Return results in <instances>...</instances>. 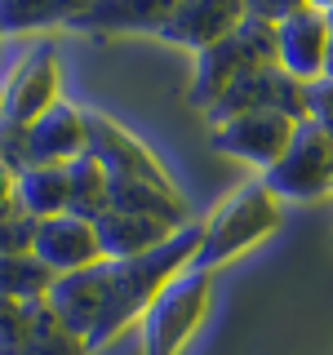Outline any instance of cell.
<instances>
[{"label": "cell", "mask_w": 333, "mask_h": 355, "mask_svg": "<svg viewBox=\"0 0 333 355\" xmlns=\"http://www.w3.org/2000/svg\"><path fill=\"white\" fill-rule=\"evenodd\" d=\"M85 129H89V151L103 160V169L111 182H155V187H173L169 169L151 155V147L142 138H133L125 125H116L103 111H85Z\"/></svg>", "instance_id": "9"}, {"label": "cell", "mask_w": 333, "mask_h": 355, "mask_svg": "<svg viewBox=\"0 0 333 355\" xmlns=\"http://www.w3.org/2000/svg\"><path fill=\"white\" fill-rule=\"evenodd\" d=\"M298 125H302V120L284 116V111H249V116H236V120H227V125L209 129V147L231 155V160L253 164L258 173H266L284 160L289 147H293Z\"/></svg>", "instance_id": "7"}, {"label": "cell", "mask_w": 333, "mask_h": 355, "mask_svg": "<svg viewBox=\"0 0 333 355\" xmlns=\"http://www.w3.org/2000/svg\"><path fill=\"white\" fill-rule=\"evenodd\" d=\"M44 302L76 338L89 342V333L103 320V302H107V262L89 266V271H76V275H58V284L49 288Z\"/></svg>", "instance_id": "14"}, {"label": "cell", "mask_w": 333, "mask_h": 355, "mask_svg": "<svg viewBox=\"0 0 333 355\" xmlns=\"http://www.w3.org/2000/svg\"><path fill=\"white\" fill-rule=\"evenodd\" d=\"M200 240H205V222H187V227L178 231L169 244H160V249L142 253V258H129V262H107V302H103L98 329L89 333V351L98 355L129 324H142V315L151 311V302L196 262Z\"/></svg>", "instance_id": "1"}, {"label": "cell", "mask_w": 333, "mask_h": 355, "mask_svg": "<svg viewBox=\"0 0 333 355\" xmlns=\"http://www.w3.org/2000/svg\"><path fill=\"white\" fill-rule=\"evenodd\" d=\"M18 200L40 222L71 214V173H67V164H27L18 173Z\"/></svg>", "instance_id": "16"}, {"label": "cell", "mask_w": 333, "mask_h": 355, "mask_svg": "<svg viewBox=\"0 0 333 355\" xmlns=\"http://www.w3.org/2000/svg\"><path fill=\"white\" fill-rule=\"evenodd\" d=\"M9 355H94V351L53 315L49 302H27V324H22V338Z\"/></svg>", "instance_id": "17"}, {"label": "cell", "mask_w": 333, "mask_h": 355, "mask_svg": "<svg viewBox=\"0 0 333 355\" xmlns=\"http://www.w3.org/2000/svg\"><path fill=\"white\" fill-rule=\"evenodd\" d=\"M280 67L293 80H320L329 67V49H333V22L325 14V5H307L293 0V9L280 18Z\"/></svg>", "instance_id": "10"}, {"label": "cell", "mask_w": 333, "mask_h": 355, "mask_svg": "<svg viewBox=\"0 0 333 355\" xmlns=\"http://www.w3.org/2000/svg\"><path fill=\"white\" fill-rule=\"evenodd\" d=\"M325 76H329V80H333V49H329V67H325Z\"/></svg>", "instance_id": "22"}, {"label": "cell", "mask_w": 333, "mask_h": 355, "mask_svg": "<svg viewBox=\"0 0 333 355\" xmlns=\"http://www.w3.org/2000/svg\"><path fill=\"white\" fill-rule=\"evenodd\" d=\"M89 151V129H85V111L76 103L49 107L36 125L27 129V164H71Z\"/></svg>", "instance_id": "13"}, {"label": "cell", "mask_w": 333, "mask_h": 355, "mask_svg": "<svg viewBox=\"0 0 333 355\" xmlns=\"http://www.w3.org/2000/svg\"><path fill=\"white\" fill-rule=\"evenodd\" d=\"M307 120L320 125L333 138V80L329 76H320V80L307 85Z\"/></svg>", "instance_id": "21"}, {"label": "cell", "mask_w": 333, "mask_h": 355, "mask_svg": "<svg viewBox=\"0 0 333 355\" xmlns=\"http://www.w3.org/2000/svg\"><path fill=\"white\" fill-rule=\"evenodd\" d=\"M258 182L275 200H320L333 191V138L320 125L302 120L298 125L293 147L284 151V160L275 169H266Z\"/></svg>", "instance_id": "6"}, {"label": "cell", "mask_w": 333, "mask_h": 355, "mask_svg": "<svg viewBox=\"0 0 333 355\" xmlns=\"http://www.w3.org/2000/svg\"><path fill=\"white\" fill-rule=\"evenodd\" d=\"M280 200L266 191L262 182H249L240 191H231L222 205L209 214L205 222V240H200V253H196V271H209L214 275L218 266H227L231 258H240L244 249L262 244L266 236L280 231Z\"/></svg>", "instance_id": "3"}, {"label": "cell", "mask_w": 333, "mask_h": 355, "mask_svg": "<svg viewBox=\"0 0 333 355\" xmlns=\"http://www.w3.org/2000/svg\"><path fill=\"white\" fill-rule=\"evenodd\" d=\"M31 253H36L53 275H76V271H89V266L107 262L103 244H98V227L89 218H80V214L44 218Z\"/></svg>", "instance_id": "12"}, {"label": "cell", "mask_w": 333, "mask_h": 355, "mask_svg": "<svg viewBox=\"0 0 333 355\" xmlns=\"http://www.w3.org/2000/svg\"><path fill=\"white\" fill-rule=\"evenodd\" d=\"M98 227V244H103V258L107 262H129V258H142V253L169 244L178 231V222H164V218H142V214H103L94 222Z\"/></svg>", "instance_id": "15"}, {"label": "cell", "mask_w": 333, "mask_h": 355, "mask_svg": "<svg viewBox=\"0 0 333 355\" xmlns=\"http://www.w3.org/2000/svg\"><path fill=\"white\" fill-rule=\"evenodd\" d=\"M262 67H280V31H275V22L249 14L222 44L196 53V76L191 89H187V103L205 116L240 76L262 71Z\"/></svg>", "instance_id": "2"}, {"label": "cell", "mask_w": 333, "mask_h": 355, "mask_svg": "<svg viewBox=\"0 0 333 355\" xmlns=\"http://www.w3.org/2000/svg\"><path fill=\"white\" fill-rule=\"evenodd\" d=\"M173 5H142V9H129V5H98V9H76L67 22L76 27H151L160 31L164 18H169Z\"/></svg>", "instance_id": "20"}, {"label": "cell", "mask_w": 333, "mask_h": 355, "mask_svg": "<svg viewBox=\"0 0 333 355\" xmlns=\"http://www.w3.org/2000/svg\"><path fill=\"white\" fill-rule=\"evenodd\" d=\"M58 275L44 266L36 253H0V288L18 302H44Z\"/></svg>", "instance_id": "19"}, {"label": "cell", "mask_w": 333, "mask_h": 355, "mask_svg": "<svg viewBox=\"0 0 333 355\" xmlns=\"http://www.w3.org/2000/svg\"><path fill=\"white\" fill-rule=\"evenodd\" d=\"M205 315H209V271L187 266L142 315L138 324L142 355H178L191 342V333L205 324Z\"/></svg>", "instance_id": "4"}, {"label": "cell", "mask_w": 333, "mask_h": 355, "mask_svg": "<svg viewBox=\"0 0 333 355\" xmlns=\"http://www.w3.org/2000/svg\"><path fill=\"white\" fill-rule=\"evenodd\" d=\"M244 18H249V5H236V0H182V5L169 9V18H164V27L155 36L205 53L227 40Z\"/></svg>", "instance_id": "11"}, {"label": "cell", "mask_w": 333, "mask_h": 355, "mask_svg": "<svg viewBox=\"0 0 333 355\" xmlns=\"http://www.w3.org/2000/svg\"><path fill=\"white\" fill-rule=\"evenodd\" d=\"M67 173H71V214H80L89 222L111 214V178H107L103 160H98L94 151H85L80 160H71Z\"/></svg>", "instance_id": "18"}, {"label": "cell", "mask_w": 333, "mask_h": 355, "mask_svg": "<svg viewBox=\"0 0 333 355\" xmlns=\"http://www.w3.org/2000/svg\"><path fill=\"white\" fill-rule=\"evenodd\" d=\"M249 111H284V116H293V120H307V85L293 80L284 67L249 71L205 111V125L214 129V125H227V120H236V116H249Z\"/></svg>", "instance_id": "8"}, {"label": "cell", "mask_w": 333, "mask_h": 355, "mask_svg": "<svg viewBox=\"0 0 333 355\" xmlns=\"http://www.w3.org/2000/svg\"><path fill=\"white\" fill-rule=\"evenodd\" d=\"M58 80L62 62L49 40L27 49L5 76V98H0V129H31L49 107H58Z\"/></svg>", "instance_id": "5"}]
</instances>
